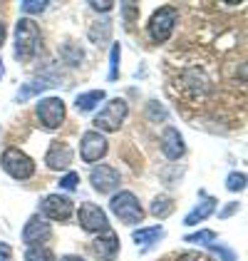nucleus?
Here are the masks:
<instances>
[{"label":"nucleus","instance_id":"1","mask_svg":"<svg viewBox=\"0 0 248 261\" xmlns=\"http://www.w3.org/2000/svg\"><path fill=\"white\" fill-rule=\"evenodd\" d=\"M40 42H42V33H40V28L35 25V20L20 18L18 25H15V60L30 62L38 55Z\"/></svg>","mask_w":248,"mask_h":261},{"label":"nucleus","instance_id":"2","mask_svg":"<svg viewBox=\"0 0 248 261\" xmlns=\"http://www.w3.org/2000/svg\"><path fill=\"white\" fill-rule=\"evenodd\" d=\"M127 115H129V105L119 97H114V100H109L104 105L102 110L97 112V117H95V132H117L119 127H122V122L127 120Z\"/></svg>","mask_w":248,"mask_h":261},{"label":"nucleus","instance_id":"3","mask_svg":"<svg viewBox=\"0 0 248 261\" xmlns=\"http://www.w3.org/2000/svg\"><path fill=\"white\" fill-rule=\"evenodd\" d=\"M109 209H112L114 217L122 221V224H127V226L142 224V219H144V209H142L139 199H137L132 192H119V194H114L112 201H109Z\"/></svg>","mask_w":248,"mask_h":261},{"label":"nucleus","instance_id":"4","mask_svg":"<svg viewBox=\"0 0 248 261\" xmlns=\"http://www.w3.org/2000/svg\"><path fill=\"white\" fill-rule=\"evenodd\" d=\"M0 167L5 169V174H10L13 179H18V181L30 179V177L35 174V162L30 160L22 149H18V147H8V149L3 152Z\"/></svg>","mask_w":248,"mask_h":261},{"label":"nucleus","instance_id":"5","mask_svg":"<svg viewBox=\"0 0 248 261\" xmlns=\"http://www.w3.org/2000/svg\"><path fill=\"white\" fill-rule=\"evenodd\" d=\"M176 18H179V10L174 5H164L159 8L151 20H149V38L154 42H166L174 33V25H176Z\"/></svg>","mask_w":248,"mask_h":261},{"label":"nucleus","instance_id":"6","mask_svg":"<svg viewBox=\"0 0 248 261\" xmlns=\"http://www.w3.org/2000/svg\"><path fill=\"white\" fill-rule=\"evenodd\" d=\"M77 221H80V226H82L84 231H89V234H104V231H109V219H107L104 209L97 206V204H92V201L80 204Z\"/></svg>","mask_w":248,"mask_h":261},{"label":"nucleus","instance_id":"7","mask_svg":"<svg viewBox=\"0 0 248 261\" xmlns=\"http://www.w3.org/2000/svg\"><path fill=\"white\" fill-rule=\"evenodd\" d=\"M40 212L42 219H52V221H67L75 214V201L65 194H47L40 201Z\"/></svg>","mask_w":248,"mask_h":261},{"label":"nucleus","instance_id":"8","mask_svg":"<svg viewBox=\"0 0 248 261\" xmlns=\"http://www.w3.org/2000/svg\"><path fill=\"white\" fill-rule=\"evenodd\" d=\"M38 120L42 122L45 129H57L65 122V102L60 97H45L38 102Z\"/></svg>","mask_w":248,"mask_h":261},{"label":"nucleus","instance_id":"9","mask_svg":"<svg viewBox=\"0 0 248 261\" xmlns=\"http://www.w3.org/2000/svg\"><path fill=\"white\" fill-rule=\"evenodd\" d=\"M107 149H109L107 137L100 135V132H95V129L84 132L82 140H80V154H82V162H87V164L100 162L104 154H107Z\"/></svg>","mask_w":248,"mask_h":261},{"label":"nucleus","instance_id":"10","mask_svg":"<svg viewBox=\"0 0 248 261\" xmlns=\"http://www.w3.org/2000/svg\"><path fill=\"white\" fill-rule=\"evenodd\" d=\"M89 184L95 187V192L100 194H109L119 187V172L109 164H100V167H92L89 172Z\"/></svg>","mask_w":248,"mask_h":261},{"label":"nucleus","instance_id":"11","mask_svg":"<svg viewBox=\"0 0 248 261\" xmlns=\"http://www.w3.org/2000/svg\"><path fill=\"white\" fill-rule=\"evenodd\" d=\"M50 237H52V229H50L47 219H42L40 214L30 217L27 224L22 226V241H25L27 246H42Z\"/></svg>","mask_w":248,"mask_h":261},{"label":"nucleus","instance_id":"12","mask_svg":"<svg viewBox=\"0 0 248 261\" xmlns=\"http://www.w3.org/2000/svg\"><path fill=\"white\" fill-rule=\"evenodd\" d=\"M89 251L97 261H114L119 254V237L114 231H104L102 237H97L89 244Z\"/></svg>","mask_w":248,"mask_h":261},{"label":"nucleus","instance_id":"13","mask_svg":"<svg viewBox=\"0 0 248 261\" xmlns=\"http://www.w3.org/2000/svg\"><path fill=\"white\" fill-rule=\"evenodd\" d=\"M72 157H75V152H72L70 144L52 142L50 149H47V154H45V164H47L50 169H67V167L72 164Z\"/></svg>","mask_w":248,"mask_h":261},{"label":"nucleus","instance_id":"14","mask_svg":"<svg viewBox=\"0 0 248 261\" xmlns=\"http://www.w3.org/2000/svg\"><path fill=\"white\" fill-rule=\"evenodd\" d=\"M162 152H164L166 160H179L184 157L186 147H184V137L179 135L176 127H166L162 132Z\"/></svg>","mask_w":248,"mask_h":261},{"label":"nucleus","instance_id":"15","mask_svg":"<svg viewBox=\"0 0 248 261\" xmlns=\"http://www.w3.org/2000/svg\"><path fill=\"white\" fill-rule=\"evenodd\" d=\"M199 197H201V204H196V206L186 214V219H184L186 226H196L199 221L208 219V217L213 214V209H216V199L208 197L206 192H199Z\"/></svg>","mask_w":248,"mask_h":261},{"label":"nucleus","instance_id":"16","mask_svg":"<svg viewBox=\"0 0 248 261\" xmlns=\"http://www.w3.org/2000/svg\"><path fill=\"white\" fill-rule=\"evenodd\" d=\"M100 102H104V90H89V92H82V95H77V100H75V107H77V112H92Z\"/></svg>","mask_w":248,"mask_h":261},{"label":"nucleus","instance_id":"17","mask_svg":"<svg viewBox=\"0 0 248 261\" xmlns=\"http://www.w3.org/2000/svg\"><path fill=\"white\" fill-rule=\"evenodd\" d=\"M164 237V229L162 226H149V229H137V231H132V239L137 246H149V244H154L157 239H162Z\"/></svg>","mask_w":248,"mask_h":261},{"label":"nucleus","instance_id":"18","mask_svg":"<svg viewBox=\"0 0 248 261\" xmlns=\"http://www.w3.org/2000/svg\"><path fill=\"white\" fill-rule=\"evenodd\" d=\"M50 87H55V85H52V82H47V80L27 82V85H22L20 90L15 92V102H25V100H30V97H35L38 92H42V90H50Z\"/></svg>","mask_w":248,"mask_h":261},{"label":"nucleus","instance_id":"19","mask_svg":"<svg viewBox=\"0 0 248 261\" xmlns=\"http://www.w3.org/2000/svg\"><path fill=\"white\" fill-rule=\"evenodd\" d=\"M149 212H151L154 217H159V219H166V217L174 212V199L166 197V194H159V197H154L151 206H149Z\"/></svg>","mask_w":248,"mask_h":261},{"label":"nucleus","instance_id":"20","mask_svg":"<svg viewBox=\"0 0 248 261\" xmlns=\"http://www.w3.org/2000/svg\"><path fill=\"white\" fill-rule=\"evenodd\" d=\"M25 261H57V259H55L52 249H47V246H30L25 251Z\"/></svg>","mask_w":248,"mask_h":261},{"label":"nucleus","instance_id":"21","mask_svg":"<svg viewBox=\"0 0 248 261\" xmlns=\"http://www.w3.org/2000/svg\"><path fill=\"white\" fill-rule=\"evenodd\" d=\"M119 58H122V47L112 45V55H109V75L107 80H117L119 77Z\"/></svg>","mask_w":248,"mask_h":261},{"label":"nucleus","instance_id":"22","mask_svg":"<svg viewBox=\"0 0 248 261\" xmlns=\"http://www.w3.org/2000/svg\"><path fill=\"white\" fill-rule=\"evenodd\" d=\"M186 244H213L216 241V231H211V229H204V231H196V234H189L184 237Z\"/></svg>","mask_w":248,"mask_h":261},{"label":"nucleus","instance_id":"23","mask_svg":"<svg viewBox=\"0 0 248 261\" xmlns=\"http://www.w3.org/2000/svg\"><path fill=\"white\" fill-rule=\"evenodd\" d=\"M226 189L228 192H243L246 189V174L243 172H231L226 179Z\"/></svg>","mask_w":248,"mask_h":261},{"label":"nucleus","instance_id":"24","mask_svg":"<svg viewBox=\"0 0 248 261\" xmlns=\"http://www.w3.org/2000/svg\"><path fill=\"white\" fill-rule=\"evenodd\" d=\"M47 5H50L47 0H22L20 10H22V13H42Z\"/></svg>","mask_w":248,"mask_h":261},{"label":"nucleus","instance_id":"25","mask_svg":"<svg viewBox=\"0 0 248 261\" xmlns=\"http://www.w3.org/2000/svg\"><path fill=\"white\" fill-rule=\"evenodd\" d=\"M77 184H80V174H77V172H67V174L60 179V189H65V192H75Z\"/></svg>","mask_w":248,"mask_h":261},{"label":"nucleus","instance_id":"26","mask_svg":"<svg viewBox=\"0 0 248 261\" xmlns=\"http://www.w3.org/2000/svg\"><path fill=\"white\" fill-rule=\"evenodd\" d=\"M208 249H211L221 261H236V254H233L228 246H224V244H208Z\"/></svg>","mask_w":248,"mask_h":261},{"label":"nucleus","instance_id":"27","mask_svg":"<svg viewBox=\"0 0 248 261\" xmlns=\"http://www.w3.org/2000/svg\"><path fill=\"white\" fill-rule=\"evenodd\" d=\"M89 5H92V10H97V13H109V10L114 8V3H112V0H102V3H97V0H92Z\"/></svg>","mask_w":248,"mask_h":261},{"label":"nucleus","instance_id":"28","mask_svg":"<svg viewBox=\"0 0 248 261\" xmlns=\"http://www.w3.org/2000/svg\"><path fill=\"white\" fill-rule=\"evenodd\" d=\"M0 261H13V249L5 241H0Z\"/></svg>","mask_w":248,"mask_h":261},{"label":"nucleus","instance_id":"29","mask_svg":"<svg viewBox=\"0 0 248 261\" xmlns=\"http://www.w3.org/2000/svg\"><path fill=\"white\" fill-rule=\"evenodd\" d=\"M176 261H208L206 256H201V254H194V251H186L181 256H176Z\"/></svg>","mask_w":248,"mask_h":261},{"label":"nucleus","instance_id":"30","mask_svg":"<svg viewBox=\"0 0 248 261\" xmlns=\"http://www.w3.org/2000/svg\"><path fill=\"white\" fill-rule=\"evenodd\" d=\"M236 212H238V204H236V201H231V204H228V206L224 209V212H219V217H221V219H226V217H231V214H236Z\"/></svg>","mask_w":248,"mask_h":261},{"label":"nucleus","instance_id":"31","mask_svg":"<svg viewBox=\"0 0 248 261\" xmlns=\"http://www.w3.org/2000/svg\"><path fill=\"white\" fill-rule=\"evenodd\" d=\"M60 261H84V259L77 256V254H65V256H60Z\"/></svg>","mask_w":248,"mask_h":261},{"label":"nucleus","instance_id":"32","mask_svg":"<svg viewBox=\"0 0 248 261\" xmlns=\"http://www.w3.org/2000/svg\"><path fill=\"white\" fill-rule=\"evenodd\" d=\"M3 42H5V25L0 20V47H3Z\"/></svg>","mask_w":248,"mask_h":261},{"label":"nucleus","instance_id":"33","mask_svg":"<svg viewBox=\"0 0 248 261\" xmlns=\"http://www.w3.org/2000/svg\"><path fill=\"white\" fill-rule=\"evenodd\" d=\"M3 75H5V67H3V60H0V80H3Z\"/></svg>","mask_w":248,"mask_h":261}]
</instances>
